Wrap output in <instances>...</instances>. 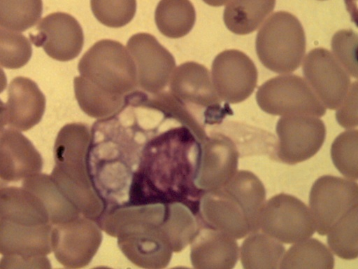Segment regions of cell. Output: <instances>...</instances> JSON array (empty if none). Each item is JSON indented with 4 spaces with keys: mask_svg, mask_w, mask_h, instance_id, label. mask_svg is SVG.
Wrapping results in <instances>:
<instances>
[{
    "mask_svg": "<svg viewBox=\"0 0 358 269\" xmlns=\"http://www.w3.org/2000/svg\"><path fill=\"white\" fill-rule=\"evenodd\" d=\"M160 125L141 149L124 206L179 203L196 216L205 192L196 184L201 142L185 125Z\"/></svg>",
    "mask_w": 358,
    "mask_h": 269,
    "instance_id": "cell-1",
    "label": "cell"
},
{
    "mask_svg": "<svg viewBox=\"0 0 358 269\" xmlns=\"http://www.w3.org/2000/svg\"><path fill=\"white\" fill-rule=\"evenodd\" d=\"M156 125L146 128L134 107L124 104L117 113L98 119L90 129L87 165L103 212L126 205L141 149Z\"/></svg>",
    "mask_w": 358,
    "mask_h": 269,
    "instance_id": "cell-2",
    "label": "cell"
},
{
    "mask_svg": "<svg viewBox=\"0 0 358 269\" xmlns=\"http://www.w3.org/2000/svg\"><path fill=\"white\" fill-rule=\"evenodd\" d=\"M168 205L124 206L106 214L100 227L115 237L122 254L143 268H166L173 251L164 229Z\"/></svg>",
    "mask_w": 358,
    "mask_h": 269,
    "instance_id": "cell-3",
    "label": "cell"
},
{
    "mask_svg": "<svg viewBox=\"0 0 358 269\" xmlns=\"http://www.w3.org/2000/svg\"><path fill=\"white\" fill-rule=\"evenodd\" d=\"M265 200L261 183L247 172L237 171L222 187L204 192L196 219L201 224L241 239L259 230Z\"/></svg>",
    "mask_w": 358,
    "mask_h": 269,
    "instance_id": "cell-4",
    "label": "cell"
},
{
    "mask_svg": "<svg viewBox=\"0 0 358 269\" xmlns=\"http://www.w3.org/2000/svg\"><path fill=\"white\" fill-rule=\"evenodd\" d=\"M90 137V129L84 123L64 125L55 142V164L50 176L61 193L83 214L96 221L103 207L87 172V153Z\"/></svg>",
    "mask_w": 358,
    "mask_h": 269,
    "instance_id": "cell-5",
    "label": "cell"
},
{
    "mask_svg": "<svg viewBox=\"0 0 358 269\" xmlns=\"http://www.w3.org/2000/svg\"><path fill=\"white\" fill-rule=\"evenodd\" d=\"M169 92L206 132L233 114L229 103L217 94L208 69L197 62H185L173 71Z\"/></svg>",
    "mask_w": 358,
    "mask_h": 269,
    "instance_id": "cell-6",
    "label": "cell"
},
{
    "mask_svg": "<svg viewBox=\"0 0 358 269\" xmlns=\"http://www.w3.org/2000/svg\"><path fill=\"white\" fill-rule=\"evenodd\" d=\"M78 69L82 77L111 95L125 97L138 86L134 62L128 50L116 41L96 42L83 55Z\"/></svg>",
    "mask_w": 358,
    "mask_h": 269,
    "instance_id": "cell-7",
    "label": "cell"
},
{
    "mask_svg": "<svg viewBox=\"0 0 358 269\" xmlns=\"http://www.w3.org/2000/svg\"><path fill=\"white\" fill-rule=\"evenodd\" d=\"M306 36L300 21L287 11H278L259 29L255 41L257 56L268 69L287 74L297 69L306 53Z\"/></svg>",
    "mask_w": 358,
    "mask_h": 269,
    "instance_id": "cell-8",
    "label": "cell"
},
{
    "mask_svg": "<svg viewBox=\"0 0 358 269\" xmlns=\"http://www.w3.org/2000/svg\"><path fill=\"white\" fill-rule=\"evenodd\" d=\"M52 227L0 219V268H50Z\"/></svg>",
    "mask_w": 358,
    "mask_h": 269,
    "instance_id": "cell-9",
    "label": "cell"
},
{
    "mask_svg": "<svg viewBox=\"0 0 358 269\" xmlns=\"http://www.w3.org/2000/svg\"><path fill=\"white\" fill-rule=\"evenodd\" d=\"M256 100L264 112L275 116L306 115L321 117L326 107L308 82L294 75H280L260 85Z\"/></svg>",
    "mask_w": 358,
    "mask_h": 269,
    "instance_id": "cell-10",
    "label": "cell"
},
{
    "mask_svg": "<svg viewBox=\"0 0 358 269\" xmlns=\"http://www.w3.org/2000/svg\"><path fill=\"white\" fill-rule=\"evenodd\" d=\"M259 225L261 232L285 244L304 240L315 232L308 206L294 195L283 193L264 202Z\"/></svg>",
    "mask_w": 358,
    "mask_h": 269,
    "instance_id": "cell-11",
    "label": "cell"
},
{
    "mask_svg": "<svg viewBox=\"0 0 358 269\" xmlns=\"http://www.w3.org/2000/svg\"><path fill=\"white\" fill-rule=\"evenodd\" d=\"M52 226L51 247L57 261L68 268L87 265L102 241V230L98 223L80 214L69 221Z\"/></svg>",
    "mask_w": 358,
    "mask_h": 269,
    "instance_id": "cell-12",
    "label": "cell"
},
{
    "mask_svg": "<svg viewBox=\"0 0 358 269\" xmlns=\"http://www.w3.org/2000/svg\"><path fill=\"white\" fill-rule=\"evenodd\" d=\"M358 206L357 183L331 175L319 177L313 184L309 207L315 230L326 235L350 209Z\"/></svg>",
    "mask_w": 358,
    "mask_h": 269,
    "instance_id": "cell-13",
    "label": "cell"
},
{
    "mask_svg": "<svg viewBox=\"0 0 358 269\" xmlns=\"http://www.w3.org/2000/svg\"><path fill=\"white\" fill-rule=\"evenodd\" d=\"M276 133L275 160L294 165L319 151L325 140L326 127L324 122L315 116H283L277 122Z\"/></svg>",
    "mask_w": 358,
    "mask_h": 269,
    "instance_id": "cell-14",
    "label": "cell"
},
{
    "mask_svg": "<svg viewBox=\"0 0 358 269\" xmlns=\"http://www.w3.org/2000/svg\"><path fill=\"white\" fill-rule=\"evenodd\" d=\"M127 48L136 66L138 86L150 94L162 92L176 67L172 54L148 33L131 36Z\"/></svg>",
    "mask_w": 358,
    "mask_h": 269,
    "instance_id": "cell-15",
    "label": "cell"
},
{
    "mask_svg": "<svg viewBox=\"0 0 358 269\" xmlns=\"http://www.w3.org/2000/svg\"><path fill=\"white\" fill-rule=\"evenodd\" d=\"M306 81L323 105L337 109L347 96L350 78L327 49L316 48L306 56L303 64Z\"/></svg>",
    "mask_w": 358,
    "mask_h": 269,
    "instance_id": "cell-16",
    "label": "cell"
},
{
    "mask_svg": "<svg viewBox=\"0 0 358 269\" xmlns=\"http://www.w3.org/2000/svg\"><path fill=\"white\" fill-rule=\"evenodd\" d=\"M257 70L243 52L229 49L220 53L211 67V80L220 99L229 104L245 100L254 92Z\"/></svg>",
    "mask_w": 358,
    "mask_h": 269,
    "instance_id": "cell-17",
    "label": "cell"
},
{
    "mask_svg": "<svg viewBox=\"0 0 358 269\" xmlns=\"http://www.w3.org/2000/svg\"><path fill=\"white\" fill-rule=\"evenodd\" d=\"M201 142V153L196 178L204 191L224 186L237 172L239 151L233 139L215 125Z\"/></svg>",
    "mask_w": 358,
    "mask_h": 269,
    "instance_id": "cell-18",
    "label": "cell"
},
{
    "mask_svg": "<svg viewBox=\"0 0 358 269\" xmlns=\"http://www.w3.org/2000/svg\"><path fill=\"white\" fill-rule=\"evenodd\" d=\"M29 39L43 48L51 58L66 62L76 58L84 44V35L78 20L71 15L57 12L43 18L30 33Z\"/></svg>",
    "mask_w": 358,
    "mask_h": 269,
    "instance_id": "cell-19",
    "label": "cell"
},
{
    "mask_svg": "<svg viewBox=\"0 0 358 269\" xmlns=\"http://www.w3.org/2000/svg\"><path fill=\"white\" fill-rule=\"evenodd\" d=\"M43 158L31 141L20 131L0 132V179L7 184L40 173Z\"/></svg>",
    "mask_w": 358,
    "mask_h": 269,
    "instance_id": "cell-20",
    "label": "cell"
},
{
    "mask_svg": "<svg viewBox=\"0 0 358 269\" xmlns=\"http://www.w3.org/2000/svg\"><path fill=\"white\" fill-rule=\"evenodd\" d=\"M197 232L190 242V260L197 269H231L238 261L236 239L198 222Z\"/></svg>",
    "mask_w": 358,
    "mask_h": 269,
    "instance_id": "cell-21",
    "label": "cell"
},
{
    "mask_svg": "<svg viewBox=\"0 0 358 269\" xmlns=\"http://www.w3.org/2000/svg\"><path fill=\"white\" fill-rule=\"evenodd\" d=\"M45 97L31 79L17 76L10 83L6 104V125L20 132L37 125L44 114Z\"/></svg>",
    "mask_w": 358,
    "mask_h": 269,
    "instance_id": "cell-22",
    "label": "cell"
},
{
    "mask_svg": "<svg viewBox=\"0 0 358 269\" xmlns=\"http://www.w3.org/2000/svg\"><path fill=\"white\" fill-rule=\"evenodd\" d=\"M0 219L26 225L50 223L42 201L23 186L0 188Z\"/></svg>",
    "mask_w": 358,
    "mask_h": 269,
    "instance_id": "cell-23",
    "label": "cell"
},
{
    "mask_svg": "<svg viewBox=\"0 0 358 269\" xmlns=\"http://www.w3.org/2000/svg\"><path fill=\"white\" fill-rule=\"evenodd\" d=\"M22 186L36 194L44 205L52 225L64 223L83 214L58 189L50 176L38 173L22 181Z\"/></svg>",
    "mask_w": 358,
    "mask_h": 269,
    "instance_id": "cell-24",
    "label": "cell"
},
{
    "mask_svg": "<svg viewBox=\"0 0 358 269\" xmlns=\"http://www.w3.org/2000/svg\"><path fill=\"white\" fill-rule=\"evenodd\" d=\"M275 5V0H231L224 10V25L236 34H250L260 27Z\"/></svg>",
    "mask_w": 358,
    "mask_h": 269,
    "instance_id": "cell-25",
    "label": "cell"
},
{
    "mask_svg": "<svg viewBox=\"0 0 358 269\" xmlns=\"http://www.w3.org/2000/svg\"><path fill=\"white\" fill-rule=\"evenodd\" d=\"M285 252L280 242L259 230L248 235L239 253L245 269H277Z\"/></svg>",
    "mask_w": 358,
    "mask_h": 269,
    "instance_id": "cell-26",
    "label": "cell"
},
{
    "mask_svg": "<svg viewBox=\"0 0 358 269\" xmlns=\"http://www.w3.org/2000/svg\"><path fill=\"white\" fill-rule=\"evenodd\" d=\"M195 20V9L189 0H160L155 12L158 29L171 39L187 35L193 28Z\"/></svg>",
    "mask_w": 358,
    "mask_h": 269,
    "instance_id": "cell-27",
    "label": "cell"
},
{
    "mask_svg": "<svg viewBox=\"0 0 358 269\" xmlns=\"http://www.w3.org/2000/svg\"><path fill=\"white\" fill-rule=\"evenodd\" d=\"M75 97L82 111L87 116L105 118L120 111L125 102V97L107 94L91 84L81 76L73 80Z\"/></svg>",
    "mask_w": 358,
    "mask_h": 269,
    "instance_id": "cell-28",
    "label": "cell"
},
{
    "mask_svg": "<svg viewBox=\"0 0 358 269\" xmlns=\"http://www.w3.org/2000/svg\"><path fill=\"white\" fill-rule=\"evenodd\" d=\"M334 258L331 251L315 238L294 243L285 252L280 268L332 269Z\"/></svg>",
    "mask_w": 358,
    "mask_h": 269,
    "instance_id": "cell-29",
    "label": "cell"
},
{
    "mask_svg": "<svg viewBox=\"0 0 358 269\" xmlns=\"http://www.w3.org/2000/svg\"><path fill=\"white\" fill-rule=\"evenodd\" d=\"M358 206L350 209L327 233V244L334 254L345 260L358 256Z\"/></svg>",
    "mask_w": 358,
    "mask_h": 269,
    "instance_id": "cell-30",
    "label": "cell"
},
{
    "mask_svg": "<svg viewBox=\"0 0 358 269\" xmlns=\"http://www.w3.org/2000/svg\"><path fill=\"white\" fill-rule=\"evenodd\" d=\"M42 13V0H0V27L24 32L38 22Z\"/></svg>",
    "mask_w": 358,
    "mask_h": 269,
    "instance_id": "cell-31",
    "label": "cell"
},
{
    "mask_svg": "<svg viewBox=\"0 0 358 269\" xmlns=\"http://www.w3.org/2000/svg\"><path fill=\"white\" fill-rule=\"evenodd\" d=\"M331 156L336 168L345 177L357 180L358 131L350 129L338 134L331 147Z\"/></svg>",
    "mask_w": 358,
    "mask_h": 269,
    "instance_id": "cell-32",
    "label": "cell"
},
{
    "mask_svg": "<svg viewBox=\"0 0 358 269\" xmlns=\"http://www.w3.org/2000/svg\"><path fill=\"white\" fill-rule=\"evenodd\" d=\"M31 55V45L25 36L0 27V66L19 69L29 62Z\"/></svg>",
    "mask_w": 358,
    "mask_h": 269,
    "instance_id": "cell-33",
    "label": "cell"
},
{
    "mask_svg": "<svg viewBox=\"0 0 358 269\" xmlns=\"http://www.w3.org/2000/svg\"><path fill=\"white\" fill-rule=\"evenodd\" d=\"M96 20L105 26L119 28L127 25L136 11V0H90Z\"/></svg>",
    "mask_w": 358,
    "mask_h": 269,
    "instance_id": "cell-34",
    "label": "cell"
},
{
    "mask_svg": "<svg viewBox=\"0 0 358 269\" xmlns=\"http://www.w3.org/2000/svg\"><path fill=\"white\" fill-rule=\"evenodd\" d=\"M357 34L352 29H342L331 39L334 56L350 76L357 78Z\"/></svg>",
    "mask_w": 358,
    "mask_h": 269,
    "instance_id": "cell-35",
    "label": "cell"
},
{
    "mask_svg": "<svg viewBox=\"0 0 358 269\" xmlns=\"http://www.w3.org/2000/svg\"><path fill=\"white\" fill-rule=\"evenodd\" d=\"M336 118L343 127L352 129L357 126V83H352L341 105L337 109Z\"/></svg>",
    "mask_w": 358,
    "mask_h": 269,
    "instance_id": "cell-36",
    "label": "cell"
},
{
    "mask_svg": "<svg viewBox=\"0 0 358 269\" xmlns=\"http://www.w3.org/2000/svg\"><path fill=\"white\" fill-rule=\"evenodd\" d=\"M7 85L6 76L3 70L0 68V93H1Z\"/></svg>",
    "mask_w": 358,
    "mask_h": 269,
    "instance_id": "cell-37",
    "label": "cell"
},
{
    "mask_svg": "<svg viewBox=\"0 0 358 269\" xmlns=\"http://www.w3.org/2000/svg\"><path fill=\"white\" fill-rule=\"evenodd\" d=\"M206 4L211 6H222L231 0H203Z\"/></svg>",
    "mask_w": 358,
    "mask_h": 269,
    "instance_id": "cell-38",
    "label": "cell"
},
{
    "mask_svg": "<svg viewBox=\"0 0 358 269\" xmlns=\"http://www.w3.org/2000/svg\"><path fill=\"white\" fill-rule=\"evenodd\" d=\"M8 184L6 183H5L3 181H2L1 179H0V188L7 186Z\"/></svg>",
    "mask_w": 358,
    "mask_h": 269,
    "instance_id": "cell-39",
    "label": "cell"
},
{
    "mask_svg": "<svg viewBox=\"0 0 358 269\" xmlns=\"http://www.w3.org/2000/svg\"><path fill=\"white\" fill-rule=\"evenodd\" d=\"M320 1H324V0H320Z\"/></svg>",
    "mask_w": 358,
    "mask_h": 269,
    "instance_id": "cell-40",
    "label": "cell"
}]
</instances>
